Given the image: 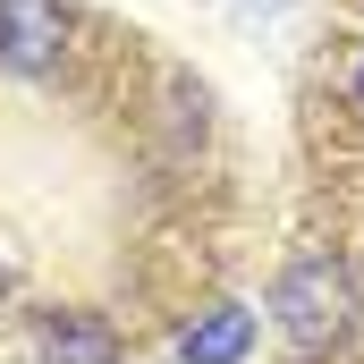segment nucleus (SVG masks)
Listing matches in <instances>:
<instances>
[{
    "instance_id": "4",
    "label": "nucleus",
    "mask_w": 364,
    "mask_h": 364,
    "mask_svg": "<svg viewBox=\"0 0 364 364\" xmlns=\"http://www.w3.org/2000/svg\"><path fill=\"white\" fill-rule=\"evenodd\" d=\"M246 348H255V314H246V305H212L203 322L178 331V356L186 364H237Z\"/></svg>"
},
{
    "instance_id": "5",
    "label": "nucleus",
    "mask_w": 364,
    "mask_h": 364,
    "mask_svg": "<svg viewBox=\"0 0 364 364\" xmlns=\"http://www.w3.org/2000/svg\"><path fill=\"white\" fill-rule=\"evenodd\" d=\"M0 296H9V272H0Z\"/></svg>"
},
{
    "instance_id": "3",
    "label": "nucleus",
    "mask_w": 364,
    "mask_h": 364,
    "mask_svg": "<svg viewBox=\"0 0 364 364\" xmlns=\"http://www.w3.org/2000/svg\"><path fill=\"white\" fill-rule=\"evenodd\" d=\"M26 364H119V331L102 314H43L26 331Z\"/></svg>"
},
{
    "instance_id": "1",
    "label": "nucleus",
    "mask_w": 364,
    "mask_h": 364,
    "mask_svg": "<svg viewBox=\"0 0 364 364\" xmlns=\"http://www.w3.org/2000/svg\"><path fill=\"white\" fill-rule=\"evenodd\" d=\"M272 322L279 339H288V356H331V348H348V331H356V279L348 263H288L272 288Z\"/></svg>"
},
{
    "instance_id": "2",
    "label": "nucleus",
    "mask_w": 364,
    "mask_h": 364,
    "mask_svg": "<svg viewBox=\"0 0 364 364\" xmlns=\"http://www.w3.org/2000/svg\"><path fill=\"white\" fill-rule=\"evenodd\" d=\"M68 51V9L60 0H0V68L9 77H43Z\"/></svg>"
},
{
    "instance_id": "6",
    "label": "nucleus",
    "mask_w": 364,
    "mask_h": 364,
    "mask_svg": "<svg viewBox=\"0 0 364 364\" xmlns=\"http://www.w3.org/2000/svg\"><path fill=\"white\" fill-rule=\"evenodd\" d=\"M356 93H364V68H356Z\"/></svg>"
}]
</instances>
